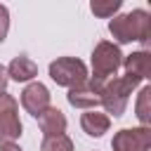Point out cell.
Masks as SVG:
<instances>
[{"label": "cell", "instance_id": "obj_10", "mask_svg": "<svg viewBox=\"0 0 151 151\" xmlns=\"http://www.w3.org/2000/svg\"><path fill=\"white\" fill-rule=\"evenodd\" d=\"M38 125H40V130H42L45 137L66 134V116H64L57 106H47V109L38 116Z\"/></svg>", "mask_w": 151, "mask_h": 151}, {"label": "cell", "instance_id": "obj_11", "mask_svg": "<svg viewBox=\"0 0 151 151\" xmlns=\"http://www.w3.org/2000/svg\"><path fill=\"white\" fill-rule=\"evenodd\" d=\"M5 71H7V78H12V80H17V83H28V80H33V78L38 76V64H35L31 57L19 54V57H14V59L9 61V66H7Z\"/></svg>", "mask_w": 151, "mask_h": 151}, {"label": "cell", "instance_id": "obj_1", "mask_svg": "<svg viewBox=\"0 0 151 151\" xmlns=\"http://www.w3.org/2000/svg\"><path fill=\"white\" fill-rule=\"evenodd\" d=\"M109 31L120 45H127V42L149 45V40H151V14L146 9H132L130 14H118L109 21Z\"/></svg>", "mask_w": 151, "mask_h": 151}, {"label": "cell", "instance_id": "obj_6", "mask_svg": "<svg viewBox=\"0 0 151 151\" xmlns=\"http://www.w3.org/2000/svg\"><path fill=\"white\" fill-rule=\"evenodd\" d=\"M151 146V127H123L113 134V151H149Z\"/></svg>", "mask_w": 151, "mask_h": 151}, {"label": "cell", "instance_id": "obj_14", "mask_svg": "<svg viewBox=\"0 0 151 151\" xmlns=\"http://www.w3.org/2000/svg\"><path fill=\"white\" fill-rule=\"evenodd\" d=\"M120 0H92L90 2V9H92V14L94 17H101V19H111V17H116V12L120 9Z\"/></svg>", "mask_w": 151, "mask_h": 151}, {"label": "cell", "instance_id": "obj_15", "mask_svg": "<svg viewBox=\"0 0 151 151\" xmlns=\"http://www.w3.org/2000/svg\"><path fill=\"white\" fill-rule=\"evenodd\" d=\"M40 151H73V142L68 134H54L45 137L40 144Z\"/></svg>", "mask_w": 151, "mask_h": 151}, {"label": "cell", "instance_id": "obj_16", "mask_svg": "<svg viewBox=\"0 0 151 151\" xmlns=\"http://www.w3.org/2000/svg\"><path fill=\"white\" fill-rule=\"evenodd\" d=\"M7 31H9V9L0 5V42L7 38Z\"/></svg>", "mask_w": 151, "mask_h": 151}, {"label": "cell", "instance_id": "obj_17", "mask_svg": "<svg viewBox=\"0 0 151 151\" xmlns=\"http://www.w3.org/2000/svg\"><path fill=\"white\" fill-rule=\"evenodd\" d=\"M7 80H9V78H7V71H5V66L0 64V94L7 92Z\"/></svg>", "mask_w": 151, "mask_h": 151}, {"label": "cell", "instance_id": "obj_2", "mask_svg": "<svg viewBox=\"0 0 151 151\" xmlns=\"http://www.w3.org/2000/svg\"><path fill=\"white\" fill-rule=\"evenodd\" d=\"M137 85H139V80L132 78V76H118V78L104 80L101 92H99V104L104 106V111H106L109 118L111 116L118 118V116L125 113L127 101H130V94H132V90Z\"/></svg>", "mask_w": 151, "mask_h": 151}, {"label": "cell", "instance_id": "obj_13", "mask_svg": "<svg viewBox=\"0 0 151 151\" xmlns=\"http://www.w3.org/2000/svg\"><path fill=\"white\" fill-rule=\"evenodd\" d=\"M149 101H151V85H144L139 90L137 106H134V113H137V118H139V123L144 127H149V123H151V106H149Z\"/></svg>", "mask_w": 151, "mask_h": 151}, {"label": "cell", "instance_id": "obj_8", "mask_svg": "<svg viewBox=\"0 0 151 151\" xmlns=\"http://www.w3.org/2000/svg\"><path fill=\"white\" fill-rule=\"evenodd\" d=\"M21 106H24L33 118H38V116L50 106V90H47L42 83H28V85L21 90Z\"/></svg>", "mask_w": 151, "mask_h": 151}, {"label": "cell", "instance_id": "obj_12", "mask_svg": "<svg viewBox=\"0 0 151 151\" xmlns=\"http://www.w3.org/2000/svg\"><path fill=\"white\" fill-rule=\"evenodd\" d=\"M80 127H83V132L90 134V137H101L104 132H109L111 118H109L106 113L92 109V111H85V113L80 116Z\"/></svg>", "mask_w": 151, "mask_h": 151}, {"label": "cell", "instance_id": "obj_3", "mask_svg": "<svg viewBox=\"0 0 151 151\" xmlns=\"http://www.w3.org/2000/svg\"><path fill=\"white\" fill-rule=\"evenodd\" d=\"M123 66V52L111 40H99L92 50V76L94 80L116 78V71Z\"/></svg>", "mask_w": 151, "mask_h": 151}, {"label": "cell", "instance_id": "obj_7", "mask_svg": "<svg viewBox=\"0 0 151 151\" xmlns=\"http://www.w3.org/2000/svg\"><path fill=\"white\" fill-rule=\"evenodd\" d=\"M101 85H104V80H94V78L87 76L85 83H80V85H76V87L68 90L66 101H68L71 106H76V109L92 111V109L99 106V92H101Z\"/></svg>", "mask_w": 151, "mask_h": 151}, {"label": "cell", "instance_id": "obj_18", "mask_svg": "<svg viewBox=\"0 0 151 151\" xmlns=\"http://www.w3.org/2000/svg\"><path fill=\"white\" fill-rule=\"evenodd\" d=\"M0 151H24V149L14 142H7V144H0Z\"/></svg>", "mask_w": 151, "mask_h": 151}, {"label": "cell", "instance_id": "obj_9", "mask_svg": "<svg viewBox=\"0 0 151 151\" xmlns=\"http://www.w3.org/2000/svg\"><path fill=\"white\" fill-rule=\"evenodd\" d=\"M123 68H125V76H132L137 78L139 83L146 80L151 76V54L146 50H139V52H132L123 59Z\"/></svg>", "mask_w": 151, "mask_h": 151}, {"label": "cell", "instance_id": "obj_5", "mask_svg": "<svg viewBox=\"0 0 151 151\" xmlns=\"http://www.w3.org/2000/svg\"><path fill=\"white\" fill-rule=\"evenodd\" d=\"M21 120H19V104L12 94H0V144L14 142L21 137Z\"/></svg>", "mask_w": 151, "mask_h": 151}, {"label": "cell", "instance_id": "obj_4", "mask_svg": "<svg viewBox=\"0 0 151 151\" xmlns=\"http://www.w3.org/2000/svg\"><path fill=\"white\" fill-rule=\"evenodd\" d=\"M50 78L61 87H76L87 80V66L78 57H59L50 64Z\"/></svg>", "mask_w": 151, "mask_h": 151}]
</instances>
